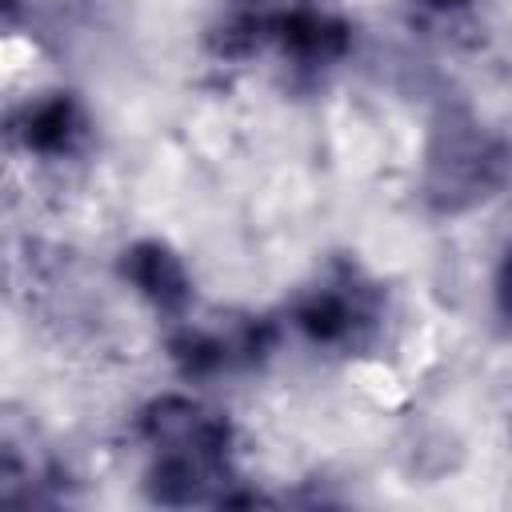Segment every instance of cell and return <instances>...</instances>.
I'll return each instance as SVG.
<instances>
[{"label":"cell","mask_w":512,"mask_h":512,"mask_svg":"<svg viewBox=\"0 0 512 512\" xmlns=\"http://www.w3.org/2000/svg\"><path fill=\"white\" fill-rule=\"evenodd\" d=\"M508 184L512 140L504 132L488 128L480 116L464 108H448L432 120L416 168V192L432 216L456 220L480 212L492 200H500Z\"/></svg>","instance_id":"6da1fadb"},{"label":"cell","mask_w":512,"mask_h":512,"mask_svg":"<svg viewBox=\"0 0 512 512\" xmlns=\"http://www.w3.org/2000/svg\"><path fill=\"white\" fill-rule=\"evenodd\" d=\"M384 288L356 264H324L288 304V328L320 352H360L384 328Z\"/></svg>","instance_id":"7a4b0ae2"},{"label":"cell","mask_w":512,"mask_h":512,"mask_svg":"<svg viewBox=\"0 0 512 512\" xmlns=\"http://www.w3.org/2000/svg\"><path fill=\"white\" fill-rule=\"evenodd\" d=\"M280 344V324L272 316L232 312V316H180L168 324L164 356L184 384H212L260 368Z\"/></svg>","instance_id":"3957f363"},{"label":"cell","mask_w":512,"mask_h":512,"mask_svg":"<svg viewBox=\"0 0 512 512\" xmlns=\"http://www.w3.org/2000/svg\"><path fill=\"white\" fill-rule=\"evenodd\" d=\"M136 440L144 452H188L208 460H232L236 428L228 412L204 404L192 392H160L136 412Z\"/></svg>","instance_id":"277c9868"},{"label":"cell","mask_w":512,"mask_h":512,"mask_svg":"<svg viewBox=\"0 0 512 512\" xmlns=\"http://www.w3.org/2000/svg\"><path fill=\"white\" fill-rule=\"evenodd\" d=\"M356 48V28L344 12L316 4V0H288L280 4L272 52L280 64L300 80H324L336 72Z\"/></svg>","instance_id":"5b68a950"},{"label":"cell","mask_w":512,"mask_h":512,"mask_svg":"<svg viewBox=\"0 0 512 512\" xmlns=\"http://www.w3.org/2000/svg\"><path fill=\"white\" fill-rule=\"evenodd\" d=\"M8 136L20 152H28L40 164H64L88 152L92 136H96V120L84 104L80 92L72 88H44L36 96H28L12 120H8Z\"/></svg>","instance_id":"8992f818"},{"label":"cell","mask_w":512,"mask_h":512,"mask_svg":"<svg viewBox=\"0 0 512 512\" xmlns=\"http://www.w3.org/2000/svg\"><path fill=\"white\" fill-rule=\"evenodd\" d=\"M120 284L164 324L196 308V276L184 252L164 236H136L116 252Z\"/></svg>","instance_id":"52a82bcc"},{"label":"cell","mask_w":512,"mask_h":512,"mask_svg":"<svg viewBox=\"0 0 512 512\" xmlns=\"http://www.w3.org/2000/svg\"><path fill=\"white\" fill-rule=\"evenodd\" d=\"M284 0H212L200 24V48L216 64H248L272 52Z\"/></svg>","instance_id":"ba28073f"},{"label":"cell","mask_w":512,"mask_h":512,"mask_svg":"<svg viewBox=\"0 0 512 512\" xmlns=\"http://www.w3.org/2000/svg\"><path fill=\"white\" fill-rule=\"evenodd\" d=\"M488 320L492 332L512 344V240L496 252L488 268Z\"/></svg>","instance_id":"9c48e42d"},{"label":"cell","mask_w":512,"mask_h":512,"mask_svg":"<svg viewBox=\"0 0 512 512\" xmlns=\"http://www.w3.org/2000/svg\"><path fill=\"white\" fill-rule=\"evenodd\" d=\"M404 12H412L416 20H432V24H444V20H460L476 8V0H400Z\"/></svg>","instance_id":"30bf717a"}]
</instances>
